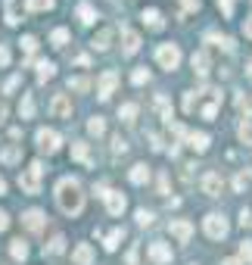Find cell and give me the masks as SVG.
Returning a JSON list of instances; mask_svg holds the SVG:
<instances>
[{
  "label": "cell",
  "instance_id": "ba28073f",
  "mask_svg": "<svg viewBox=\"0 0 252 265\" xmlns=\"http://www.w3.org/2000/svg\"><path fill=\"white\" fill-rule=\"evenodd\" d=\"M137 50H140V34L131 28H121V53L124 57H134Z\"/></svg>",
  "mask_w": 252,
  "mask_h": 265
},
{
  "label": "cell",
  "instance_id": "d590c367",
  "mask_svg": "<svg viewBox=\"0 0 252 265\" xmlns=\"http://www.w3.org/2000/svg\"><path fill=\"white\" fill-rule=\"evenodd\" d=\"M249 178H252V169H246V172H240V175H237V178H233V190H237V193H240V190H243V187L249 184Z\"/></svg>",
  "mask_w": 252,
  "mask_h": 265
},
{
  "label": "cell",
  "instance_id": "60d3db41",
  "mask_svg": "<svg viewBox=\"0 0 252 265\" xmlns=\"http://www.w3.org/2000/svg\"><path fill=\"white\" fill-rule=\"evenodd\" d=\"M240 259L252 265V243H249V240H246V243H240Z\"/></svg>",
  "mask_w": 252,
  "mask_h": 265
},
{
  "label": "cell",
  "instance_id": "9c48e42d",
  "mask_svg": "<svg viewBox=\"0 0 252 265\" xmlns=\"http://www.w3.org/2000/svg\"><path fill=\"white\" fill-rule=\"evenodd\" d=\"M221 187H224V181H221L218 172H206L203 175V193H209V197H221Z\"/></svg>",
  "mask_w": 252,
  "mask_h": 265
},
{
  "label": "cell",
  "instance_id": "e0dca14e",
  "mask_svg": "<svg viewBox=\"0 0 252 265\" xmlns=\"http://www.w3.org/2000/svg\"><path fill=\"white\" fill-rule=\"evenodd\" d=\"M72 259H75V265H91V262H94V250H91V243H78L75 250H72Z\"/></svg>",
  "mask_w": 252,
  "mask_h": 265
},
{
  "label": "cell",
  "instance_id": "9f6ffc18",
  "mask_svg": "<svg viewBox=\"0 0 252 265\" xmlns=\"http://www.w3.org/2000/svg\"><path fill=\"white\" fill-rule=\"evenodd\" d=\"M246 72H249V75H252V63H249V69H246Z\"/></svg>",
  "mask_w": 252,
  "mask_h": 265
},
{
  "label": "cell",
  "instance_id": "603a6c76",
  "mask_svg": "<svg viewBox=\"0 0 252 265\" xmlns=\"http://www.w3.org/2000/svg\"><path fill=\"white\" fill-rule=\"evenodd\" d=\"M10 253H13V259H19V262H25V259H28V243H25L22 237H16V240L10 243Z\"/></svg>",
  "mask_w": 252,
  "mask_h": 265
},
{
  "label": "cell",
  "instance_id": "d6986e66",
  "mask_svg": "<svg viewBox=\"0 0 252 265\" xmlns=\"http://www.w3.org/2000/svg\"><path fill=\"white\" fill-rule=\"evenodd\" d=\"M72 159H78V163H84V166H94L91 163V147H87L84 140H75V144H72Z\"/></svg>",
  "mask_w": 252,
  "mask_h": 265
},
{
  "label": "cell",
  "instance_id": "5b68a950",
  "mask_svg": "<svg viewBox=\"0 0 252 265\" xmlns=\"http://www.w3.org/2000/svg\"><path fill=\"white\" fill-rule=\"evenodd\" d=\"M38 147H41V153H56L62 147V137L53 128H41L38 131Z\"/></svg>",
  "mask_w": 252,
  "mask_h": 265
},
{
  "label": "cell",
  "instance_id": "c3c4849f",
  "mask_svg": "<svg viewBox=\"0 0 252 265\" xmlns=\"http://www.w3.org/2000/svg\"><path fill=\"white\" fill-rule=\"evenodd\" d=\"M181 4H184V10H190V13L200 10V0H181Z\"/></svg>",
  "mask_w": 252,
  "mask_h": 265
},
{
  "label": "cell",
  "instance_id": "8fae6325",
  "mask_svg": "<svg viewBox=\"0 0 252 265\" xmlns=\"http://www.w3.org/2000/svg\"><path fill=\"white\" fill-rule=\"evenodd\" d=\"M115 84H118V75L115 72H103L100 75V87H97V97L100 100H109L112 91H115Z\"/></svg>",
  "mask_w": 252,
  "mask_h": 265
},
{
  "label": "cell",
  "instance_id": "7a4b0ae2",
  "mask_svg": "<svg viewBox=\"0 0 252 265\" xmlns=\"http://www.w3.org/2000/svg\"><path fill=\"white\" fill-rule=\"evenodd\" d=\"M156 63L162 69H168V72H174V69L181 66V47L177 44H159L156 47Z\"/></svg>",
  "mask_w": 252,
  "mask_h": 265
},
{
  "label": "cell",
  "instance_id": "1f68e13d",
  "mask_svg": "<svg viewBox=\"0 0 252 265\" xmlns=\"http://www.w3.org/2000/svg\"><path fill=\"white\" fill-rule=\"evenodd\" d=\"M53 75H56V66H53V63H47V60L38 63V78H41V81H50Z\"/></svg>",
  "mask_w": 252,
  "mask_h": 265
},
{
  "label": "cell",
  "instance_id": "11a10c76",
  "mask_svg": "<svg viewBox=\"0 0 252 265\" xmlns=\"http://www.w3.org/2000/svg\"><path fill=\"white\" fill-rule=\"evenodd\" d=\"M221 265H240V262H237V259H224Z\"/></svg>",
  "mask_w": 252,
  "mask_h": 265
},
{
  "label": "cell",
  "instance_id": "ac0fdd59",
  "mask_svg": "<svg viewBox=\"0 0 252 265\" xmlns=\"http://www.w3.org/2000/svg\"><path fill=\"white\" fill-rule=\"evenodd\" d=\"M22 225L28 228V231H41V228H44V212H38V209H28L25 216H22Z\"/></svg>",
  "mask_w": 252,
  "mask_h": 265
},
{
  "label": "cell",
  "instance_id": "db71d44e",
  "mask_svg": "<svg viewBox=\"0 0 252 265\" xmlns=\"http://www.w3.org/2000/svg\"><path fill=\"white\" fill-rule=\"evenodd\" d=\"M4 193H7V181H4V178H0V197H4Z\"/></svg>",
  "mask_w": 252,
  "mask_h": 265
},
{
  "label": "cell",
  "instance_id": "3957f363",
  "mask_svg": "<svg viewBox=\"0 0 252 265\" xmlns=\"http://www.w3.org/2000/svg\"><path fill=\"white\" fill-rule=\"evenodd\" d=\"M203 231H206V237H212V240H221V237H227L230 225H227L224 216H218V212H209V216L203 219Z\"/></svg>",
  "mask_w": 252,
  "mask_h": 265
},
{
  "label": "cell",
  "instance_id": "4316f807",
  "mask_svg": "<svg viewBox=\"0 0 252 265\" xmlns=\"http://www.w3.org/2000/svg\"><path fill=\"white\" fill-rule=\"evenodd\" d=\"M78 19H81L84 25H94V19H97V13H94V7L87 4V0H84V4H78Z\"/></svg>",
  "mask_w": 252,
  "mask_h": 265
},
{
  "label": "cell",
  "instance_id": "cb8c5ba5",
  "mask_svg": "<svg viewBox=\"0 0 252 265\" xmlns=\"http://www.w3.org/2000/svg\"><path fill=\"white\" fill-rule=\"evenodd\" d=\"M0 159H4L7 166H13V163H19V159H22V150L16 147V144H10V147H4V150H0Z\"/></svg>",
  "mask_w": 252,
  "mask_h": 265
},
{
  "label": "cell",
  "instance_id": "ee69618b",
  "mask_svg": "<svg viewBox=\"0 0 252 265\" xmlns=\"http://www.w3.org/2000/svg\"><path fill=\"white\" fill-rule=\"evenodd\" d=\"M159 193H162V197L168 193V175H159Z\"/></svg>",
  "mask_w": 252,
  "mask_h": 265
},
{
  "label": "cell",
  "instance_id": "e575fe53",
  "mask_svg": "<svg viewBox=\"0 0 252 265\" xmlns=\"http://www.w3.org/2000/svg\"><path fill=\"white\" fill-rule=\"evenodd\" d=\"M131 81H134V84H147V81H150V69H147V66L134 69V72H131Z\"/></svg>",
  "mask_w": 252,
  "mask_h": 265
},
{
  "label": "cell",
  "instance_id": "ffe728a7",
  "mask_svg": "<svg viewBox=\"0 0 252 265\" xmlns=\"http://www.w3.org/2000/svg\"><path fill=\"white\" fill-rule=\"evenodd\" d=\"M128 178H131V184H147V181H150V166H147V163H137V166L128 172Z\"/></svg>",
  "mask_w": 252,
  "mask_h": 265
},
{
  "label": "cell",
  "instance_id": "44dd1931",
  "mask_svg": "<svg viewBox=\"0 0 252 265\" xmlns=\"http://www.w3.org/2000/svg\"><path fill=\"white\" fill-rule=\"evenodd\" d=\"M137 103H124V106H118V119L124 122V125H134V119H137Z\"/></svg>",
  "mask_w": 252,
  "mask_h": 265
},
{
  "label": "cell",
  "instance_id": "836d02e7",
  "mask_svg": "<svg viewBox=\"0 0 252 265\" xmlns=\"http://www.w3.org/2000/svg\"><path fill=\"white\" fill-rule=\"evenodd\" d=\"M50 44L53 47H66L69 44V28H56V31L50 34Z\"/></svg>",
  "mask_w": 252,
  "mask_h": 265
},
{
  "label": "cell",
  "instance_id": "30bf717a",
  "mask_svg": "<svg viewBox=\"0 0 252 265\" xmlns=\"http://www.w3.org/2000/svg\"><path fill=\"white\" fill-rule=\"evenodd\" d=\"M168 231L177 237V243H187V240L193 237V225H190V222H184V219H171Z\"/></svg>",
  "mask_w": 252,
  "mask_h": 265
},
{
  "label": "cell",
  "instance_id": "8992f818",
  "mask_svg": "<svg viewBox=\"0 0 252 265\" xmlns=\"http://www.w3.org/2000/svg\"><path fill=\"white\" fill-rule=\"evenodd\" d=\"M50 116H53V119H69V116H72V97H69V94H53V100H50Z\"/></svg>",
  "mask_w": 252,
  "mask_h": 265
},
{
  "label": "cell",
  "instance_id": "ab89813d",
  "mask_svg": "<svg viewBox=\"0 0 252 265\" xmlns=\"http://www.w3.org/2000/svg\"><path fill=\"white\" fill-rule=\"evenodd\" d=\"M196 110V91H187L184 94V113H193Z\"/></svg>",
  "mask_w": 252,
  "mask_h": 265
},
{
  "label": "cell",
  "instance_id": "f6af8a7d",
  "mask_svg": "<svg viewBox=\"0 0 252 265\" xmlns=\"http://www.w3.org/2000/svg\"><path fill=\"white\" fill-rule=\"evenodd\" d=\"M218 7H221L224 16H230V13H233V0H218Z\"/></svg>",
  "mask_w": 252,
  "mask_h": 265
},
{
  "label": "cell",
  "instance_id": "6da1fadb",
  "mask_svg": "<svg viewBox=\"0 0 252 265\" xmlns=\"http://www.w3.org/2000/svg\"><path fill=\"white\" fill-rule=\"evenodd\" d=\"M56 206L66 212V216H81L84 209V190L75 178H62L56 184Z\"/></svg>",
  "mask_w": 252,
  "mask_h": 265
},
{
  "label": "cell",
  "instance_id": "d4e9b609",
  "mask_svg": "<svg viewBox=\"0 0 252 265\" xmlns=\"http://www.w3.org/2000/svg\"><path fill=\"white\" fill-rule=\"evenodd\" d=\"M62 250H66V237H62V234H56V237H53V240L44 246V256H59Z\"/></svg>",
  "mask_w": 252,
  "mask_h": 265
},
{
  "label": "cell",
  "instance_id": "4dcf8cb0",
  "mask_svg": "<svg viewBox=\"0 0 252 265\" xmlns=\"http://www.w3.org/2000/svg\"><path fill=\"white\" fill-rule=\"evenodd\" d=\"M19 113H22V119H31V116H34V97H31V94H22Z\"/></svg>",
  "mask_w": 252,
  "mask_h": 265
},
{
  "label": "cell",
  "instance_id": "277c9868",
  "mask_svg": "<svg viewBox=\"0 0 252 265\" xmlns=\"http://www.w3.org/2000/svg\"><path fill=\"white\" fill-rule=\"evenodd\" d=\"M41 175H44V166L41 163H31L22 175H19V187L25 193H41Z\"/></svg>",
  "mask_w": 252,
  "mask_h": 265
},
{
  "label": "cell",
  "instance_id": "f907efd6",
  "mask_svg": "<svg viewBox=\"0 0 252 265\" xmlns=\"http://www.w3.org/2000/svg\"><path fill=\"white\" fill-rule=\"evenodd\" d=\"M150 140H153V150H162V137L159 134H150Z\"/></svg>",
  "mask_w": 252,
  "mask_h": 265
},
{
  "label": "cell",
  "instance_id": "7c38bea8",
  "mask_svg": "<svg viewBox=\"0 0 252 265\" xmlns=\"http://www.w3.org/2000/svg\"><path fill=\"white\" fill-rule=\"evenodd\" d=\"M150 259L159 262V265H168V262H171V246L162 243V240H153V243H150Z\"/></svg>",
  "mask_w": 252,
  "mask_h": 265
},
{
  "label": "cell",
  "instance_id": "74e56055",
  "mask_svg": "<svg viewBox=\"0 0 252 265\" xmlns=\"http://www.w3.org/2000/svg\"><path fill=\"white\" fill-rule=\"evenodd\" d=\"M19 44H22V50H25V53H34V50H38V38H31V34H25V38H22Z\"/></svg>",
  "mask_w": 252,
  "mask_h": 265
},
{
  "label": "cell",
  "instance_id": "f35d334b",
  "mask_svg": "<svg viewBox=\"0 0 252 265\" xmlns=\"http://www.w3.org/2000/svg\"><path fill=\"white\" fill-rule=\"evenodd\" d=\"M240 140L243 144H252V122H243L240 125Z\"/></svg>",
  "mask_w": 252,
  "mask_h": 265
},
{
  "label": "cell",
  "instance_id": "5bb4252c",
  "mask_svg": "<svg viewBox=\"0 0 252 265\" xmlns=\"http://www.w3.org/2000/svg\"><path fill=\"white\" fill-rule=\"evenodd\" d=\"M112 38H115V31H112V28H100V31L94 34V41H91V47L103 53V50H109V44H112Z\"/></svg>",
  "mask_w": 252,
  "mask_h": 265
},
{
  "label": "cell",
  "instance_id": "bcb514c9",
  "mask_svg": "<svg viewBox=\"0 0 252 265\" xmlns=\"http://www.w3.org/2000/svg\"><path fill=\"white\" fill-rule=\"evenodd\" d=\"M16 87H19V75H13V78L7 81V94H13V91H16Z\"/></svg>",
  "mask_w": 252,
  "mask_h": 265
},
{
  "label": "cell",
  "instance_id": "d6a6232c",
  "mask_svg": "<svg viewBox=\"0 0 252 265\" xmlns=\"http://www.w3.org/2000/svg\"><path fill=\"white\" fill-rule=\"evenodd\" d=\"M87 131H91L94 137H103V134H106V122H103L100 116H94L91 122H87Z\"/></svg>",
  "mask_w": 252,
  "mask_h": 265
},
{
  "label": "cell",
  "instance_id": "8d00e7d4",
  "mask_svg": "<svg viewBox=\"0 0 252 265\" xmlns=\"http://www.w3.org/2000/svg\"><path fill=\"white\" fill-rule=\"evenodd\" d=\"M153 219H156V216H153L150 209H137V225H140V228H150Z\"/></svg>",
  "mask_w": 252,
  "mask_h": 265
},
{
  "label": "cell",
  "instance_id": "4fadbf2b",
  "mask_svg": "<svg viewBox=\"0 0 252 265\" xmlns=\"http://www.w3.org/2000/svg\"><path fill=\"white\" fill-rule=\"evenodd\" d=\"M190 63H193V72L200 75V78H206V75H209V69H212V60H209V53H206V50H196Z\"/></svg>",
  "mask_w": 252,
  "mask_h": 265
},
{
  "label": "cell",
  "instance_id": "9a60e30c",
  "mask_svg": "<svg viewBox=\"0 0 252 265\" xmlns=\"http://www.w3.org/2000/svg\"><path fill=\"white\" fill-rule=\"evenodd\" d=\"M187 140H190V147H193L196 153H206L209 144H212V137H209L206 131H187Z\"/></svg>",
  "mask_w": 252,
  "mask_h": 265
},
{
  "label": "cell",
  "instance_id": "52a82bcc",
  "mask_svg": "<svg viewBox=\"0 0 252 265\" xmlns=\"http://www.w3.org/2000/svg\"><path fill=\"white\" fill-rule=\"evenodd\" d=\"M103 200H106V209H109V216H121V212L128 209V200H124V193H121V190H106V193H103Z\"/></svg>",
  "mask_w": 252,
  "mask_h": 265
},
{
  "label": "cell",
  "instance_id": "f5cc1de1",
  "mask_svg": "<svg viewBox=\"0 0 252 265\" xmlns=\"http://www.w3.org/2000/svg\"><path fill=\"white\" fill-rule=\"evenodd\" d=\"M4 119H7V103L0 100V122H4Z\"/></svg>",
  "mask_w": 252,
  "mask_h": 265
},
{
  "label": "cell",
  "instance_id": "7dc6e473",
  "mask_svg": "<svg viewBox=\"0 0 252 265\" xmlns=\"http://www.w3.org/2000/svg\"><path fill=\"white\" fill-rule=\"evenodd\" d=\"M7 228H10V216H7L4 209H0V231H7Z\"/></svg>",
  "mask_w": 252,
  "mask_h": 265
},
{
  "label": "cell",
  "instance_id": "484cf974",
  "mask_svg": "<svg viewBox=\"0 0 252 265\" xmlns=\"http://www.w3.org/2000/svg\"><path fill=\"white\" fill-rule=\"evenodd\" d=\"M53 4L56 0H25V10L28 13H47V10H53Z\"/></svg>",
  "mask_w": 252,
  "mask_h": 265
},
{
  "label": "cell",
  "instance_id": "f546056e",
  "mask_svg": "<svg viewBox=\"0 0 252 265\" xmlns=\"http://www.w3.org/2000/svg\"><path fill=\"white\" fill-rule=\"evenodd\" d=\"M69 87H72V91H78V94H87V91H91V78L75 75V78H69Z\"/></svg>",
  "mask_w": 252,
  "mask_h": 265
},
{
  "label": "cell",
  "instance_id": "f1b7e54d",
  "mask_svg": "<svg viewBox=\"0 0 252 265\" xmlns=\"http://www.w3.org/2000/svg\"><path fill=\"white\" fill-rule=\"evenodd\" d=\"M109 150H112V159H121L124 153H128V140H124L121 134H115V137H112V147H109Z\"/></svg>",
  "mask_w": 252,
  "mask_h": 265
},
{
  "label": "cell",
  "instance_id": "7bdbcfd3",
  "mask_svg": "<svg viewBox=\"0 0 252 265\" xmlns=\"http://www.w3.org/2000/svg\"><path fill=\"white\" fill-rule=\"evenodd\" d=\"M0 66H10V47L0 44Z\"/></svg>",
  "mask_w": 252,
  "mask_h": 265
},
{
  "label": "cell",
  "instance_id": "816d5d0a",
  "mask_svg": "<svg viewBox=\"0 0 252 265\" xmlns=\"http://www.w3.org/2000/svg\"><path fill=\"white\" fill-rule=\"evenodd\" d=\"M243 31H246V38H252V16H249V19L243 22Z\"/></svg>",
  "mask_w": 252,
  "mask_h": 265
},
{
  "label": "cell",
  "instance_id": "7402d4cb",
  "mask_svg": "<svg viewBox=\"0 0 252 265\" xmlns=\"http://www.w3.org/2000/svg\"><path fill=\"white\" fill-rule=\"evenodd\" d=\"M121 237H124V228H112V231L109 234H106V240H103V246H106V250H118V243H121Z\"/></svg>",
  "mask_w": 252,
  "mask_h": 265
},
{
  "label": "cell",
  "instance_id": "2e32d148",
  "mask_svg": "<svg viewBox=\"0 0 252 265\" xmlns=\"http://www.w3.org/2000/svg\"><path fill=\"white\" fill-rule=\"evenodd\" d=\"M140 19H143V25L153 28V31H162V28H165V19H162V13H159V10H143Z\"/></svg>",
  "mask_w": 252,
  "mask_h": 265
},
{
  "label": "cell",
  "instance_id": "b9f144b4",
  "mask_svg": "<svg viewBox=\"0 0 252 265\" xmlns=\"http://www.w3.org/2000/svg\"><path fill=\"white\" fill-rule=\"evenodd\" d=\"M215 116H218V103H206V106H203V119H209V122H212Z\"/></svg>",
  "mask_w": 252,
  "mask_h": 265
},
{
  "label": "cell",
  "instance_id": "83f0119b",
  "mask_svg": "<svg viewBox=\"0 0 252 265\" xmlns=\"http://www.w3.org/2000/svg\"><path fill=\"white\" fill-rule=\"evenodd\" d=\"M156 110H159V116L171 125V103H168V97H165V94H159V97H156Z\"/></svg>",
  "mask_w": 252,
  "mask_h": 265
},
{
  "label": "cell",
  "instance_id": "681fc988",
  "mask_svg": "<svg viewBox=\"0 0 252 265\" xmlns=\"http://www.w3.org/2000/svg\"><path fill=\"white\" fill-rule=\"evenodd\" d=\"M240 225H243V228H246V225H252V216H249V209H243V212H240Z\"/></svg>",
  "mask_w": 252,
  "mask_h": 265
}]
</instances>
